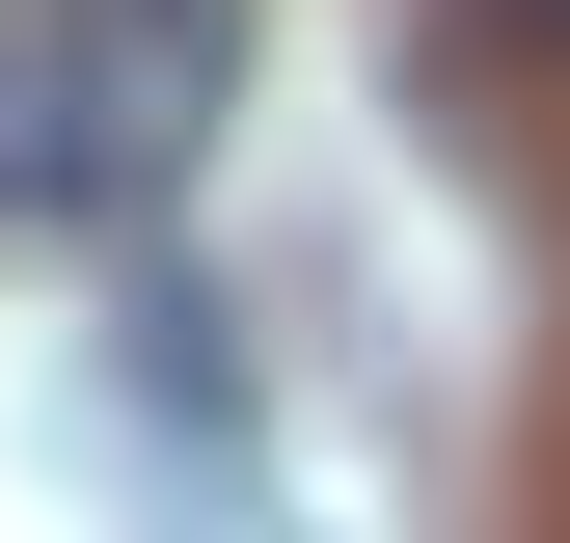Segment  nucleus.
Returning a JSON list of instances; mask_svg holds the SVG:
<instances>
[{
    "label": "nucleus",
    "mask_w": 570,
    "mask_h": 543,
    "mask_svg": "<svg viewBox=\"0 0 570 543\" xmlns=\"http://www.w3.org/2000/svg\"><path fill=\"white\" fill-rule=\"evenodd\" d=\"M245 136V0H0V218H164Z\"/></svg>",
    "instance_id": "nucleus-1"
},
{
    "label": "nucleus",
    "mask_w": 570,
    "mask_h": 543,
    "mask_svg": "<svg viewBox=\"0 0 570 543\" xmlns=\"http://www.w3.org/2000/svg\"><path fill=\"white\" fill-rule=\"evenodd\" d=\"M489 28H517V55H543V82H570V0H489Z\"/></svg>",
    "instance_id": "nucleus-2"
}]
</instances>
